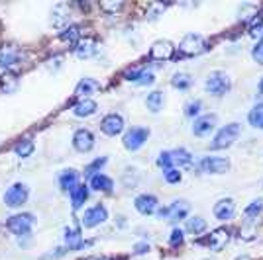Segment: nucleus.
<instances>
[{
  "instance_id": "40",
  "label": "nucleus",
  "mask_w": 263,
  "mask_h": 260,
  "mask_svg": "<svg viewBox=\"0 0 263 260\" xmlns=\"http://www.w3.org/2000/svg\"><path fill=\"white\" fill-rule=\"evenodd\" d=\"M252 59L257 65H263V39H259L257 44L253 45L252 49Z\"/></svg>"
},
{
  "instance_id": "37",
  "label": "nucleus",
  "mask_w": 263,
  "mask_h": 260,
  "mask_svg": "<svg viewBox=\"0 0 263 260\" xmlns=\"http://www.w3.org/2000/svg\"><path fill=\"white\" fill-rule=\"evenodd\" d=\"M108 163V159L106 157H102V159H97V161H92V163L88 164L87 168H85V176H95V174H99L100 172V168L104 166V164Z\"/></svg>"
},
{
  "instance_id": "28",
  "label": "nucleus",
  "mask_w": 263,
  "mask_h": 260,
  "mask_svg": "<svg viewBox=\"0 0 263 260\" xmlns=\"http://www.w3.org/2000/svg\"><path fill=\"white\" fill-rule=\"evenodd\" d=\"M145 106H147V110H149L152 114H159L165 106V94L161 92V90L149 92L147 98H145Z\"/></svg>"
},
{
  "instance_id": "11",
  "label": "nucleus",
  "mask_w": 263,
  "mask_h": 260,
  "mask_svg": "<svg viewBox=\"0 0 263 260\" xmlns=\"http://www.w3.org/2000/svg\"><path fill=\"white\" fill-rule=\"evenodd\" d=\"M124 127H126V123H124V118H122L120 114H108V116H104L102 121H100V131L104 135H108V137L120 135L122 131H124Z\"/></svg>"
},
{
  "instance_id": "12",
  "label": "nucleus",
  "mask_w": 263,
  "mask_h": 260,
  "mask_svg": "<svg viewBox=\"0 0 263 260\" xmlns=\"http://www.w3.org/2000/svg\"><path fill=\"white\" fill-rule=\"evenodd\" d=\"M212 213L218 221H230L236 215V202L232 198H222L218 200L214 207H212Z\"/></svg>"
},
{
  "instance_id": "14",
  "label": "nucleus",
  "mask_w": 263,
  "mask_h": 260,
  "mask_svg": "<svg viewBox=\"0 0 263 260\" xmlns=\"http://www.w3.org/2000/svg\"><path fill=\"white\" fill-rule=\"evenodd\" d=\"M134 207L138 209V213H142V215H154L155 211L159 209V202H157V198L152 194H140L136 200H134Z\"/></svg>"
},
{
  "instance_id": "29",
  "label": "nucleus",
  "mask_w": 263,
  "mask_h": 260,
  "mask_svg": "<svg viewBox=\"0 0 263 260\" xmlns=\"http://www.w3.org/2000/svg\"><path fill=\"white\" fill-rule=\"evenodd\" d=\"M248 123L252 125L253 129L263 131V102L255 104V106L248 112Z\"/></svg>"
},
{
  "instance_id": "22",
  "label": "nucleus",
  "mask_w": 263,
  "mask_h": 260,
  "mask_svg": "<svg viewBox=\"0 0 263 260\" xmlns=\"http://www.w3.org/2000/svg\"><path fill=\"white\" fill-rule=\"evenodd\" d=\"M88 184H90V188H92L95 192H104V194H108V192L114 190V180H112L110 176H106V174H102V172L90 176Z\"/></svg>"
},
{
  "instance_id": "2",
  "label": "nucleus",
  "mask_w": 263,
  "mask_h": 260,
  "mask_svg": "<svg viewBox=\"0 0 263 260\" xmlns=\"http://www.w3.org/2000/svg\"><path fill=\"white\" fill-rule=\"evenodd\" d=\"M240 133H241V125L238 123V121H232V123H228V125L220 127V129L216 131V135H214L212 143H210V149H212V151L228 149V147H232L234 143L238 141Z\"/></svg>"
},
{
  "instance_id": "13",
  "label": "nucleus",
  "mask_w": 263,
  "mask_h": 260,
  "mask_svg": "<svg viewBox=\"0 0 263 260\" xmlns=\"http://www.w3.org/2000/svg\"><path fill=\"white\" fill-rule=\"evenodd\" d=\"M175 53V45L171 44L169 39H157L152 47H149V57L154 61H167L171 59Z\"/></svg>"
},
{
  "instance_id": "44",
  "label": "nucleus",
  "mask_w": 263,
  "mask_h": 260,
  "mask_svg": "<svg viewBox=\"0 0 263 260\" xmlns=\"http://www.w3.org/2000/svg\"><path fill=\"white\" fill-rule=\"evenodd\" d=\"M149 243H145V241H142V243H136L134 245V249H132V254H136V256H142V254H147L149 252Z\"/></svg>"
},
{
  "instance_id": "46",
  "label": "nucleus",
  "mask_w": 263,
  "mask_h": 260,
  "mask_svg": "<svg viewBox=\"0 0 263 260\" xmlns=\"http://www.w3.org/2000/svg\"><path fill=\"white\" fill-rule=\"evenodd\" d=\"M236 260H252V258H250V256H246V254H241V256H238Z\"/></svg>"
},
{
  "instance_id": "19",
  "label": "nucleus",
  "mask_w": 263,
  "mask_h": 260,
  "mask_svg": "<svg viewBox=\"0 0 263 260\" xmlns=\"http://www.w3.org/2000/svg\"><path fill=\"white\" fill-rule=\"evenodd\" d=\"M97 110H99V104L95 100L83 98V100H79L77 104L73 106V116H77V118H90V116L97 114Z\"/></svg>"
},
{
  "instance_id": "3",
  "label": "nucleus",
  "mask_w": 263,
  "mask_h": 260,
  "mask_svg": "<svg viewBox=\"0 0 263 260\" xmlns=\"http://www.w3.org/2000/svg\"><path fill=\"white\" fill-rule=\"evenodd\" d=\"M189 211H191V206L186 200H175L169 206L159 207L155 211V215L159 219H165V221H181V219H186Z\"/></svg>"
},
{
  "instance_id": "30",
  "label": "nucleus",
  "mask_w": 263,
  "mask_h": 260,
  "mask_svg": "<svg viewBox=\"0 0 263 260\" xmlns=\"http://www.w3.org/2000/svg\"><path fill=\"white\" fill-rule=\"evenodd\" d=\"M18 76L14 75V73H4V75L0 76V90L4 92V94H12V92H16L18 90Z\"/></svg>"
},
{
  "instance_id": "16",
  "label": "nucleus",
  "mask_w": 263,
  "mask_h": 260,
  "mask_svg": "<svg viewBox=\"0 0 263 260\" xmlns=\"http://www.w3.org/2000/svg\"><path fill=\"white\" fill-rule=\"evenodd\" d=\"M228 243H230V231H228L226 227L214 229V231L209 235V241H206L209 249L214 250V252H220L222 249H226Z\"/></svg>"
},
{
  "instance_id": "45",
  "label": "nucleus",
  "mask_w": 263,
  "mask_h": 260,
  "mask_svg": "<svg viewBox=\"0 0 263 260\" xmlns=\"http://www.w3.org/2000/svg\"><path fill=\"white\" fill-rule=\"evenodd\" d=\"M165 6H159V4H154L152 6V10L147 12V20H157L159 18V14H163Z\"/></svg>"
},
{
  "instance_id": "26",
  "label": "nucleus",
  "mask_w": 263,
  "mask_h": 260,
  "mask_svg": "<svg viewBox=\"0 0 263 260\" xmlns=\"http://www.w3.org/2000/svg\"><path fill=\"white\" fill-rule=\"evenodd\" d=\"M69 198H71V206L73 209H81L85 206V202L88 200V186L87 184H79L77 188H73L69 192Z\"/></svg>"
},
{
  "instance_id": "5",
  "label": "nucleus",
  "mask_w": 263,
  "mask_h": 260,
  "mask_svg": "<svg viewBox=\"0 0 263 260\" xmlns=\"http://www.w3.org/2000/svg\"><path fill=\"white\" fill-rule=\"evenodd\" d=\"M28 198H30V188L24 184V182H16V184H12L6 192H4V206L10 207V209H18V207H22L26 202H28Z\"/></svg>"
},
{
  "instance_id": "21",
  "label": "nucleus",
  "mask_w": 263,
  "mask_h": 260,
  "mask_svg": "<svg viewBox=\"0 0 263 260\" xmlns=\"http://www.w3.org/2000/svg\"><path fill=\"white\" fill-rule=\"evenodd\" d=\"M51 26H53L55 30H65L71 26V18H69V12L65 10V6L63 4H57L51 12Z\"/></svg>"
},
{
  "instance_id": "7",
  "label": "nucleus",
  "mask_w": 263,
  "mask_h": 260,
  "mask_svg": "<svg viewBox=\"0 0 263 260\" xmlns=\"http://www.w3.org/2000/svg\"><path fill=\"white\" fill-rule=\"evenodd\" d=\"M206 49V41L200 33H186L185 37L181 39L179 44V51L186 57H195V55H200Z\"/></svg>"
},
{
  "instance_id": "20",
  "label": "nucleus",
  "mask_w": 263,
  "mask_h": 260,
  "mask_svg": "<svg viewBox=\"0 0 263 260\" xmlns=\"http://www.w3.org/2000/svg\"><path fill=\"white\" fill-rule=\"evenodd\" d=\"M18 59H20V51H18L16 45H4V47H0V67L2 69L14 67L18 63Z\"/></svg>"
},
{
  "instance_id": "6",
  "label": "nucleus",
  "mask_w": 263,
  "mask_h": 260,
  "mask_svg": "<svg viewBox=\"0 0 263 260\" xmlns=\"http://www.w3.org/2000/svg\"><path fill=\"white\" fill-rule=\"evenodd\" d=\"M106 219H108V209L102 204H97V206H90L85 209V213L81 217V225L85 229H95L102 225Z\"/></svg>"
},
{
  "instance_id": "4",
  "label": "nucleus",
  "mask_w": 263,
  "mask_h": 260,
  "mask_svg": "<svg viewBox=\"0 0 263 260\" xmlns=\"http://www.w3.org/2000/svg\"><path fill=\"white\" fill-rule=\"evenodd\" d=\"M33 223H35V217L32 213H16V215H12L8 219L6 229L16 237H30Z\"/></svg>"
},
{
  "instance_id": "27",
  "label": "nucleus",
  "mask_w": 263,
  "mask_h": 260,
  "mask_svg": "<svg viewBox=\"0 0 263 260\" xmlns=\"http://www.w3.org/2000/svg\"><path fill=\"white\" fill-rule=\"evenodd\" d=\"M171 157H173V164H175V168H191L193 166V155L183 149V147H179L175 151H171Z\"/></svg>"
},
{
  "instance_id": "48",
  "label": "nucleus",
  "mask_w": 263,
  "mask_h": 260,
  "mask_svg": "<svg viewBox=\"0 0 263 260\" xmlns=\"http://www.w3.org/2000/svg\"><path fill=\"white\" fill-rule=\"evenodd\" d=\"M97 260H112V258H97Z\"/></svg>"
},
{
  "instance_id": "41",
  "label": "nucleus",
  "mask_w": 263,
  "mask_h": 260,
  "mask_svg": "<svg viewBox=\"0 0 263 260\" xmlns=\"http://www.w3.org/2000/svg\"><path fill=\"white\" fill-rule=\"evenodd\" d=\"M124 8V2H102L100 4V10L108 12V14H116Z\"/></svg>"
},
{
  "instance_id": "34",
  "label": "nucleus",
  "mask_w": 263,
  "mask_h": 260,
  "mask_svg": "<svg viewBox=\"0 0 263 260\" xmlns=\"http://www.w3.org/2000/svg\"><path fill=\"white\" fill-rule=\"evenodd\" d=\"M185 118H191V119H197L200 118V114H202V102L200 100H189L185 104Z\"/></svg>"
},
{
  "instance_id": "43",
  "label": "nucleus",
  "mask_w": 263,
  "mask_h": 260,
  "mask_svg": "<svg viewBox=\"0 0 263 260\" xmlns=\"http://www.w3.org/2000/svg\"><path fill=\"white\" fill-rule=\"evenodd\" d=\"M142 73H143V69H128V71L124 73V78H126L128 82H134V84H138V80H140Z\"/></svg>"
},
{
  "instance_id": "32",
  "label": "nucleus",
  "mask_w": 263,
  "mask_h": 260,
  "mask_svg": "<svg viewBox=\"0 0 263 260\" xmlns=\"http://www.w3.org/2000/svg\"><path fill=\"white\" fill-rule=\"evenodd\" d=\"M33 149H35V145H33L32 139H22V141H18L14 145V153H16V157H20V159L32 157Z\"/></svg>"
},
{
  "instance_id": "10",
  "label": "nucleus",
  "mask_w": 263,
  "mask_h": 260,
  "mask_svg": "<svg viewBox=\"0 0 263 260\" xmlns=\"http://www.w3.org/2000/svg\"><path fill=\"white\" fill-rule=\"evenodd\" d=\"M216 125H218L216 114H204V116H200V118L193 121V133L197 137H206V135H210L212 131L216 129Z\"/></svg>"
},
{
  "instance_id": "15",
  "label": "nucleus",
  "mask_w": 263,
  "mask_h": 260,
  "mask_svg": "<svg viewBox=\"0 0 263 260\" xmlns=\"http://www.w3.org/2000/svg\"><path fill=\"white\" fill-rule=\"evenodd\" d=\"M73 147L79 153L92 151V147H95V135H92V131L85 129V127L75 131V135H73Z\"/></svg>"
},
{
  "instance_id": "38",
  "label": "nucleus",
  "mask_w": 263,
  "mask_h": 260,
  "mask_svg": "<svg viewBox=\"0 0 263 260\" xmlns=\"http://www.w3.org/2000/svg\"><path fill=\"white\" fill-rule=\"evenodd\" d=\"M163 178L167 184H179V182L183 180V172H181L179 168H169V170L163 172Z\"/></svg>"
},
{
  "instance_id": "24",
  "label": "nucleus",
  "mask_w": 263,
  "mask_h": 260,
  "mask_svg": "<svg viewBox=\"0 0 263 260\" xmlns=\"http://www.w3.org/2000/svg\"><path fill=\"white\" fill-rule=\"evenodd\" d=\"M81 184L79 182V172L75 168H67L63 172L59 174V188L63 190V192H71L73 188H77Z\"/></svg>"
},
{
  "instance_id": "8",
  "label": "nucleus",
  "mask_w": 263,
  "mask_h": 260,
  "mask_svg": "<svg viewBox=\"0 0 263 260\" xmlns=\"http://www.w3.org/2000/svg\"><path fill=\"white\" fill-rule=\"evenodd\" d=\"M147 139H149V129L147 127H132V129H128L124 133L122 143H124V147L128 151L134 153V151H140Z\"/></svg>"
},
{
  "instance_id": "17",
  "label": "nucleus",
  "mask_w": 263,
  "mask_h": 260,
  "mask_svg": "<svg viewBox=\"0 0 263 260\" xmlns=\"http://www.w3.org/2000/svg\"><path fill=\"white\" fill-rule=\"evenodd\" d=\"M102 84H100L97 78H90V76H85L79 80V84L75 86V96H79L81 100L83 98H90L92 94H97Z\"/></svg>"
},
{
  "instance_id": "33",
  "label": "nucleus",
  "mask_w": 263,
  "mask_h": 260,
  "mask_svg": "<svg viewBox=\"0 0 263 260\" xmlns=\"http://www.w3.org/2000/svg\"><path fill=\"white\" fill-rule=\"evenodd\" d=\"M61 41L71 45H77L81 41V28L79 26H69L61 32Z\"/></svg>"
},
{
  "instance_id": "25",
  "label": "nucleus",
  "mask_w": 263,
  "mask_h": 260,
  "mask_svg": "<svg viewBox=\"0 0 263 260\" xmlns=\"http://www.w3.org/2000/svg\"><path fill=\"white\" fill-rule=\"evenodd\" d=\"M209 229V223H206V219H202L200 215H193L186 219L185 223V231L189 233V235H202L204 231Z\"/></svg>"
},
{
  "instance_id": "31",
  "label": "nucleus",
  "mask_w": 263,
  "mask_h": 260,
  "mask_svg": "<svg viewBox=\"0 0 263 260\" xmlns=\"http://www.w3.org/2000/svg\"><path fill=\"white\" fill-rule=\"evenodd\" d=\"M171 86L177 88V90H189V88L193 86V76L189 75V73L179 71V73L171 76Z\"/></svg>"
},
{
  "instance_id": "9",
  "label": "nucleus",
  "mask_w": 263,
  "mask_h": 260,
  "mask_svg": "<svg viewBox=\"0 0 263 260\" xmlns=\"http://www.w3.org/2000/svg\"><path fill=\"white\" fill-rule=\"evenodd\" d=\"M198 168L206 174H226L230 170V159L226 157H202L198 161Z\"/></svg>"
},
{
  "instance_id": "23",
  "label": "nucleus",
  "mask_w": 263,
  "mask_h": 260,
  "mask_svg": "<svg viewBox=\"0 0 263 260\" xmlns=\"http://www.w3.org/2000/svg\"><path fill=\"white\" fill-rule=\"evenodd\" d=\"M95 53H97V41L92 37H85V39L81 37V41L75 45V55H77V59H81V61L90 59Z\"/></svg>"
},
{
  "instance_id": "47",
  "label": "nucleus",
  "mask_w": 263,
  "mask_h": 260,
  "mask_svg": "<svg viewBox=\"0 0 263 260\" xmlns=\"http://www.w3.org/2000/svg\"><path fill=\"white\" fill-rule=\"evenodd\" d=\"M259 92H261V94H263V78H261V80H259Z\"/></svg>"
},
{
  "instance_id": "35",
  "label": "nucleus",
  "mask_w": 263,
  "mask_h": 260,
  "mask_svg": "<svg viewBox=\"0 0 263 260\" xmlns=\"http://www.w3.org/2000/svg\"><path fill=\"white\" fill-rule=\"evenodd\" d=\"M263 211V200H253L250 202V206L243 209V215L248 219H257V215Z\"/></svg>"
},
{
  "instance_id": "18",
  "label": "nucleus",
  "mask_w": 263,
  "mask_h": 260,
  "mask_svg": "<svg viewBox=\"0 0 263 260\" xmlns=\"http://www.w3.org/2000/svg\"><path fill=\"white\" fill-rule=\"evenodd\" d=\"M63 239H65V247L69 250H79L83 249V247H87V243L83 241V235H81V229L79 227H65Z\"/></svg>"
},
{
  "instance_id": "39",
  "label": "nucleus",
  "mask_w": 263,
  "mask_h": 260,
  "mask_svg": "<svg viewBox=\"0 0 263 260\" xmlns=\"http://www.w3.org/2000/svg\"><path fill=\"white\" fill-rule=\"evenodd\" d=\"M185 243V231L183 229H179V227H175L173 231H171V235H169V245L171 247H181Z\"/></svg>"
},
{
  "instance_id": "1",
  "label": "nucleus",
  "mask_w": 263,
  "mask_h": 260,
  "mask_svg": "<svg viewBox=\"0 0 263 260\" xmlns=\"http://www.w3.org/2000/svg\"><path fill=\"white\" fill-rule=\"evenodd\" d=\"M204 88H206V92H209L210 96H214V98L226 96L232 90L230 75L224 73V71H212V73H209L206 78H204Z\"/></svg>"
},
{
  "instance_id": "36",
  "label": "nucleus",
  "mask_w": 263,
  "mask_h": 260,
  "mask_svg": "<svg viewBox=\"0 0 263 260\" xmlns=\"http://www.w3.org/2000/svg\"><path fill=\"white\" fill-rule=\"evenodd\" d=\"M157 166L161 168V170H169V168H175V164H173V157H171V151H161L159 153V157H157Z\"/></svg>"
},
{
  "instance_id": "42",
  "label": "nucleus",
  "mask_w": 263,
  "mask_h": 260,
  "mask_svg": "<svg viewBox=\"0 0 263 260\" xmlns=\"http://www.w3.org/2000/svg\"><path fill=\"white\" fill-rule=\"evenodd\" d=\"M155 82V75L152 71H145L143 69L142 76H140V80H138V86H149V84H154Z\"/></svg>"
}]
</instances>
